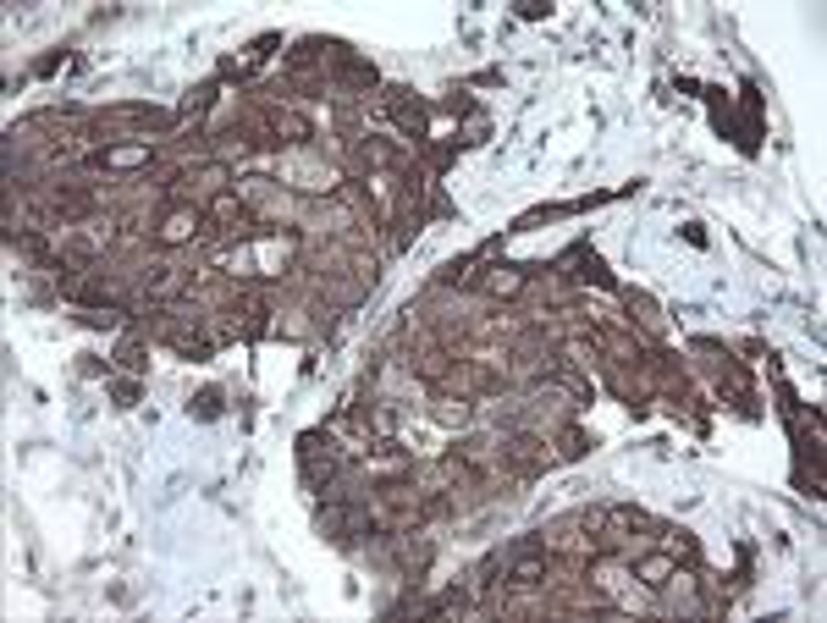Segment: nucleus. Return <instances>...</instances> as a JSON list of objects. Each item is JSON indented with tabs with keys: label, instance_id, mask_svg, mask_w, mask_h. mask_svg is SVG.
<instances>
[{
	"label": "nucleus",
	"instance_id": "1",
	"mask_svg": "<svg viewBox=\"0 0 827 623\" xmlns=\"http://www.w3.org/2000/svg\"><path fill=\"white\" fill-rule=\"evenodd\" d=\"M298 463H304V480L309 486H326L337 475V452L321 436H298Z\"/></svg>",
	"mask_w": 827,
	"mask_h": 623
},
{
	"label": "nucleus",
	"instance_id": "2",
	"mask_svg": "<svg viewBox=\"0 0 827 623\" xmlns=\"http://www.w3.org/2000/svg\"><path fill=\"white\" fill-rule=\"evenodd\" d=\"M502 579H507V585H541V579H546V552L541 547H519L514 557H507V568H502Z\"/></svg>",
	"mask_w": 827,
	"mask_h": 623
},
{
	"label": "nucleus",
	"instance_id": "3",
	"mask_svg": "<svg viewBox=\"0 0 827 623\" xmlns=\"http://www.w3.org/2000/svg\"><path fill=\"white\" fill-rule=\"evenodd\" d=\"M314 524H321L326 535H337V540H353V535L365 530V513H359V508H348V502H326V508L314 513Z\"/></svg>",
	"mask_w": 827,
	"mask_h": 623
},
{
	"label": "nucleus",
	"instance_id": "4",
	"mask_svg": "<svg viewBox=\"0 0 827 623\" xmlns=\"http://www.w3.org/2000/svg\"><path fill=\"white\" fill-rule=\"evenodd\" d=\"M188 287V270H177V265H161V270H154V276L144 282V298L149 303H166V298H177Z\"/></svg>",
	"mask_w": 827,
	"mask_h": 623
},
{
	"label": "nucleus",
	"instance_id": "5",
	"mask_svg": "<svg viewBox=\"0 0 827 623\" xmlns=\"http://www.w3.org/2000/svg\"><path fill=\"white\" fill-rule=\"evenodd\" d=\"M502 463H507V469H524V475H530V469H541V463H546V447L519 436V442H507V447H502Z\"/></svg>",
	"mask_w": 827,
	"mask_h": 623
},
{
	"label": "nucleus",
	"instance_id": "6",
	"mask_svg": "<svg viewBox=\"0 0 827 623\" xmlns=\"http://www.w3.org/2000/svg\"><path fill=\"white\" fill-rule=\"evenodd\" d=\"M193 226H199V215H193V210H177V215L161 226V238H166V243H182V238H193Z\"/></svg>",
	"mask_w": 827,
	"mask_h": 623
},
{
	"label": "nucleus",
	"instance_id": "7",
	"mask_svg": "<svg viewBox=\"0 0 827 623\" xmlns=\"http://www.w3.org/2000/svg\"><path fill=\"white\" fill-rule=\"evenodd\" d=\"M491 293H502V298H514L519 287H524V276H519V270H491V282H486Z\"/></svg>",
	"mask_w": 827,
	"mask_h": 623
},
{
	"label": "nucleus",
	"instance_id": "8",
	"mask_svg": "<svg viewBox=\"0 0 827 623\" xmlns=\"http://www.w3.org/2000/svg\"><path fill=\"white\" fill-rule=\"evenodd\" d=\"M667 574H673V563H667V557H646V563H640V579H646V585H667Z\"/></svg>",
	"mask_w": 827,
	"mask_h": 623
},
{
	"label": "nucleus",
	"instance_id": "9",
	"mask_svg": "<svg viewBox=\"0 0 827 623\" xmlns=\"http://www.w3.org/2000/svg\"><path fill=\"white\" fill-rule=\"evenodd\" d=\"M216 215H221V221H238V226H243V205H238V199H216Z\"/></svg>",
	"mask_w": 827,
	"mask_h": 623
},
{
	"label": "nucleus",
	"instance_id": "10",
	"mask_svg": "<svg viewBox=\"0 0 827 623\" xmlns=\"http://www.w3.org/2000/svg\"><path fill=\"white\" fill-rule=\"evenodd\" d=\"M216 414H221V398H216V392H205V398H199V419H216Z\"/></svg>",
	"mask_w": 827,
	"mask_h": 623
}]
</instances>
